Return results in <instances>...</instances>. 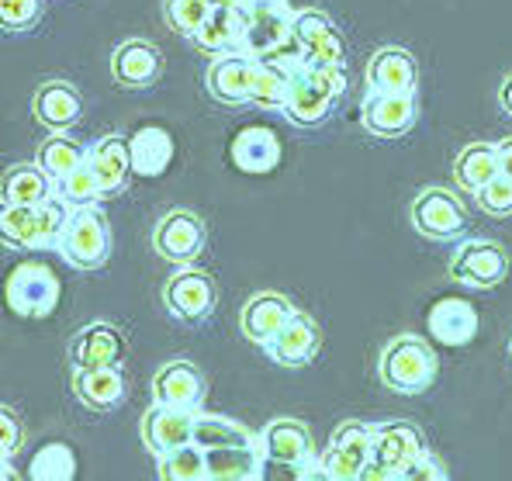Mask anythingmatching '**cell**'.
Wrapping results in <instances>:
<instances>
[{
    "mask_svg": "<svg viewBox=\"0 0 512 481\" xmlns=\"http://www.w3.org/2000/svg\"><path fill=\"white\" fill-rule=\"evenodd\" d=\"M440 374V357L433 343L423 340L419 333H398L384 343L378 357V378L388 392L395 395H423L433 388Z\"/></svg>",
    "mask_w": 512,
    "mask_h": 481,
    "instance_id": "cell-1",
    "label": "cell"
},
{
    "mask_svg": "<svg viewBox=\"0 0 512 481\" xmlns=\"http://www.w3.org/2000/svg\"><path fill=\"white\" fill-rule=\"evenodd\" d=\"M66 219H70V205L59 194L39 201V205H4L0 239L11 250H56Z\"/></svg>",
    "mask_w": 512,
    "mask_h": 481,
    "instance_id": "cell-2",
    "label": "cell"
},
{
    "mask_svg": "<svg viewBox=\"0 0 512 481\" xmlns=\"http://www.w3.org/2000/svg\"><path fill=\"white\" fill-rule=\"evenodd\" d=\"M56 253L70 263L73 270H101L111 260V225L108 215L97 205H80L70 208L63 232H59Z\"/></svg>",
    "mask_w": 512,
    "mask_h": 481,
    "instance_id": "cell-3",
    "label": "cell"
},
{
    "mask_svg": "<svg viewBox=\"0 0 512 481\" xmlns=\"http://www.w3.org/2000/svg\"><path fill=\"white\" fill-rule=\"evenodd\" d=\"M426 454V440L423 433L412 423H374V447H371V461L360 471V481H391L402 478L416 457Z\"/></svg>",
    "mask_w": 512,
    "mask_h": 481,
    "instance_id": "cell-4",
    "label": "cell"
},
{
    "mask_svg": "<svg viewBox=\"0 0 512 481\" xmlns=\"http://www.w3.org/2000/svg\"><path fill=\"white\" fill-rule=\"evenodd\" d=\"M59 295H63V284H59L56 270L39 260L18 263L4 284L7 308L21 319H49L59 305Z\"/></svg>",
    "mask_w": 512,
    "mask_h": 481,
    "instance_id": "cell-5",
    "label": "cell"
},
{
    "mask_svg": "<svg viewBox=\"0 0 512 481\" xmlns=\"http://www.w3.org/2000/svg\"><path fill=\"white\" fill-rule=\"evenodd\" d=\"M412 229L429 243H461L468 232V212L461 198L447 187H426L412 198L409 208Z\"/></svg>",
    "mask_w": 512,
    "mask_h": 481,
    "instance_id": "cell-6",
    "label": "cell"
},
{
    "mask_svg": "<svg viewBox=\"0 0 512 481\" xmlns=\"http://www.w3.org/2000/svg\"><path fill=\"white\" fill-rule=\"evenodd\" d=\"M260 450L267 464H295L301 478H322V461L315 454V437L301 419L277 416L260 430Z\"/></svg>",
    "mask_w": 512,
    "mask_h": 481,
    "instance_id": "cell-7",
    "label": "cell"
},
{
    "mask_svg": "<svg viewBox=\"0 0 512 481\" xmlns=\"http://www.w3.org/2000/svg\"><path fill=\"white\" fill-rule=\"evenodd\" d=\"M218 302V288H215V277L208 270L194 267V263H184L167 277L163 284V305L177 322H205L208 315L215 312Z\"/></svg>",
    "mask_w": 512,
    "mask_h": 481,
    "instance_id": "cell-8",
    "label": "cell"
},
{
    "mask_svg": "<svg viewBox=\"0 0 512 481\" xmlns=\"http://www.w3.org/2000/svg\"><path fill=\"white\" fill-rule=\"evenodd\" d=\"M336 101H340V94H336L319 73L301 63L291 70V84H288V97H284L281 115H284V122L295 125V129H319V125L333 115Z\"/></svg>",
    "mask_w": 512,
    "mask_h": 481,
    "instance_id": "cell-9",
    "label": "cell"
},
{
    "mask_svg": "<svg viewBox=\"0 0 512 481\" xmlns=\"http://www.w3.org/2000/svg\"><path fill=\"white\" fill-rule=\"evenodd\" d=\"M509 277V253L502 243L492 239H461L454 260H450V281L464 288H499Z\"/></svg>",
    "mask_w": 512,
    "mask_h": 481,
    "instance_id": "cell-10",
    "label": "cell"
},
{
    "mask_svg": "<svg viewBox=\"0 0 512 481\" xmlns=\"http://www.w3.org/2000/svg\"><path fill=\"white\" fill-rule=\"evenodd\" d=\"M374 447V423H360V419H346L336 426L333 440H329L322 461V478L329 481H360V471L371 461Z\"/></svg>",
    "mask_w": 512,
    "mask_h": 481,
    "instance_id": "cell-11",
    "label": "cell"
},
{
    "mask_svg": "<svg viewBox=\"0 0 512 481\" xmlns=\"http://www.w3.org/2000/svg\"><path fill=\"white\" fill-rule=\"evenodd\" d=\"M205 243H208V229L201 222V215H194L191 208H173L153 229L156 257L170 260L173 267L194 263L205 253Z\"/></svg>",
    "mask_w": 512,
    "mask_h": 481,
    "instance_id": "cell-12",
    "label": "cell"
},
{
    "mask_svg": "<svg viewBox=\"0 0 512 481\" xmlns=\"http://www.w3.org/2000/svg\"><path fill=\"white\" fill-rule=\"evenodd\" d=\"M201 409H184V405H167V402H153L146 409L139 423V437L142 447L153 457H163L177 447L194 443V423H198Z\"/></svg>",
    "mask_w": 512,
    "mask_h": 481,
    "instance_id": "cell-13",
    "label": "cell"
},
{
    "mask_svg": "<svg viewBox=\"0 0 512 481\" xmlns=\"http://www.w3.org/2000/svg\"><path fill=\"white\" fill-rule=\"evenodd\" d=\"M291 39L298 42V49L305 52V63L312 66H343V35L333 25L326 11L319 7H301L291 18Z\"/></svg>",
    "mask_w": 512,
    "mask_h": 481,
    "instance_id": "cell-14",
    "label": "cell"
},
{
    "mask_svg": "<svg viewBox=\"0 0 512 481\" xmlns=\"http://www.w3.org/2000/svg\"><path fill=\"white\" fill-rule=\"evenodd\" d=\"M360 122L378 139H402L419 122V97L416 94H384L371 90L360 104Z\"/></svg>",
    "mask_w": 512,
    "mask_h": 481,
    "instance_id": "cell-15",
    "label": "cell"
},
{
    "mask_svg": "<svg viewBox=\"0 0 512 481\" xmlns=\"http://www.w3.org/2000/svg\"><path fill=\"white\" fill-rule=\"evenodd\" d=\"M256 73V56L246 49H232L212 59L205 73V87L225 108H246L250 104V87Z\"/></svg>",
    "mask_w": 512,
    "mask_h": 481,
    "instance_id": "cell-16",
    "label": "cell"
},
{
    "mask_svg": "<svg viewBox=\"0 0 512 481\" xmlns=\"http://www.w3.org/2000/svg\"><path fill=\"white\" fill-rule=\"evenodd\" d=\"M291 11L288 0H270V4L243 7V49L253 52L256 59L270 56L291 39Z\"/></svg>",
    "mask_w": 512,
    "mask_h": 481,
    "instance_id": "cell-17",
    "label": "cell"
},
{
    "mask_svg": "<svg viewBox=\"0 0 512 481\" xmlns=\"http://www.w3.org/2000/svg\"><path fill=\"white\" fill-rule=\"evenodd\" d=\"M319 350H322V329H319V322L305 312L291 315L288 326L263 347V353H267L277 367H284V371H301V367H308L319 357Z\"/></svg>",
    "mask_w": 512,
    "mask_h": 481,
    "instance_id": "cell-18",
    "label": "cell"
},
{
    "mask_svg": "<svg viewBox=\"0 0 512 481\" xmlns=\"http://www.w3.org/2000/svg\"><path fill=\"white\" fill-rule=\"evenodd\" d=\"M66 360L70 367H115L125 360V333L111 322H90L77 329L66 343Z\"/></svg>",
    "mask_w": 512,
    "mask_h": 481,
    "instance_id": "cell-19",
    "label": "cell"
},
{
    "mask_svg": "<svg viewBox=\"0 0 512 481\" xmlns=\"http://www.w3.org/2000/svg\"><path fill=\"white\" fill-rule=\"evenodd\" d=\"M295 312L298 308L291 305V298L281 295V291H256L250 302L243 305V312H239V329H243L246 340L263 350L284 326H288V319Z\"/></svg>",
    "mask_w": 512,
    "mask_h": 481,
    "instance_id": "cell-20",
    "label": "cell"
},
{
    "mask_svg": "<svg viewBox=\"0 0 512 481\" xmlns=\"http://www.w3.org/2000/svg\"><path fill=\"white\" fill-rule=\"evenodd\" d=\"M163 73V52L149 39H125L111 52V77L115 84L142 90L153 87Z\"/></svg>",
    "mask_w": 512,
    "mask_h": 481,
    "instance_id": "cell-21",
    "label": "cell"
},
{
    "mask_svg": "<svg viewBox=\"0 0 512 481\" xmlns=\"http://www.w3.org/2000/svg\"><path fill=\"white\" fill-rule=\"evenodd\" d=\"M208 381L198 364L191 360H167L153 374V402L184 405V409H201L205 405Z\"/></svg>",
    "mask_w": 512,
    "mask_h": 481,
    "instance_id": "cell-22",
    "label": "cell"
},
{
    "mask_svg": "<svg viewBox=\"0 0 512 481\" xmlns=\"http://www.w3.org/2000/svg\"><path fill=\"white\" fill-rule=\"evenodd\" d=\"M367 90L384 94H416L419 90V66L416 56L398 45H384L367 59Z\"/></svg>",
    "mask_w": 512,
    "mask_h": 481,
    "instance_id": "cell-23",
    "label": "cell"
},
{
    "mask_svg": "<svg viewBox=\"0 0 512 481\" xmlns=\"http://www.w3.org/2000/svg\"><path fill=\"white\" fill-rule=\"evenodd\" d=\"M429 336L443 347H468V343L478 336L481 322H478V308H474L468 298H440L433 308H429Z\"/></svg>",
    "mask_w": 512,
    "mask_h": 481,
    "instance_id": "cell-24",
    "label": "cell"
},
{
    "mask_svg": "<svg viewBox=\"0 0 512 481\" xmlns=\"http://www.w3.org/2000/svg\"><path fill=\"white\" fill-rule=\"evenodd\" d=\"M32 111L49 132H70L84 115V97L66 80H45L32 97Z\"/></svg>",
    "mask_w": 512,
    "mask_h": 481,
    "instance_id": "cell-25",
    "label": "cell"
},
{
    "mask_svg": "<svg viewBox=\"0 0 512 481\" xmlns=\"http://www.w3.org/2000/svg\"><path fill=\"white\" fill-rule=\"evenodd\" d=\"M87 163L90 170L97 174L104 187V198H111V194H122L128 187V180L135 177L132 170V142L125 139V135H104V139H97L94 146L87 149Z\"/></svg>",
    "mask_w": 512,
    "mask_h": 481,
    "instance_id": "cell-26",
    "label": "cell"
},
{
    "mask_svg": "<svg viewBox=\"0 0 512 481\" xmlns=\"http://www.w3.org/2000/svg\"><path fill=\"white\" fill-rule=\"evenodd\" d=\"M73 395L80 405L94 412H111L125 402V374L122 364L115 367H77L73 371Z\"/></svg>",
    "mask_w": 512,
    "mask_h": 481,
    "instance_id": "cell-27",
    "label": "cell"
},
{
    "mask_svg": "<svg viewBox=\"0 0 512 481\" xmlns=\"http://www.w3.org/2000/svg\"><path fill=\"white\" fill-rule=\"evenodd\" d=\"M208 481H260L263 478V450L256 443H229V447H208Z\"/></svg>",
    "mask_w": 512,
    "mask_h": 481,
    "instance_id": "cell-28",
    "label": "cell"
},
{
    "mask_svg": "<svg viewBox=\"0 0 512 481\" xmlns=\"http://www.w3.org/2000/svg\"><path fill=\"white\" fill-rule=\"evenodd\" d=\"M232 163L243 174H270L281 163V139L263 125H250L232 139Z\"/></svg>",
    "mask_w": 512,
    "mask_h": 481,
    "instance_id": "cell-29",
    "label": "cell"
},
{
    "mask_svg": "<svg viewBox=\"0 0 512 481\" xmlns=\"http://www.w3.org/2000/svg\"><path fill=\"white\" fill-rule=\"evenodd\" d=\"M499 174L502 170H499V149H495V142H468L454 156V180L468 194L485 191Z\"/></svg>",
    "mask_w": 512,
    "mask_h": 481,
    "instance_id": "cell-30",
    "label": "cell"
},
{
    "mask_svg": "<svg viewBox=\"0 0 512 481\" xmlns=\"http://www.w3.org/2000/svg\"><path fill=\"white\" fill-rule=\"evenodd\" d=\"M0 194H4V205H39V201L56 194V180L45 174L39 160L14 163V167L4 170Z\"/></svg>",
    "mask_w": 512,
    "mask_h": 481,
    "instance_id": "cell-31",
    "label": "cell"
},
{
    "mask_svg": "<svg viewBox=\"0 0 512 481\" xmlns=\"http://www.w3.org/2000/svg\"><path fill=\"white\" fill-rule=\"evenodd\" d=\"M191 42L198 45L201 52H212V56L243 49V4L215 7Z\"/></svg>",
    "mask_w": 512,
    "mask_h": 481,
    "instance_id": "cell-32",
    "label": "cell"
},
{
    "mask_svg": "<svg viewBox=\"0 0 512 481\" xmlns=\"http://www.w3.org/2000/svg\"><path fill=\"white\" fill-rule=\"evenodd\" d=\"M132 170L135 177H163L173 163V135L160 125H146L132 135Z\"/></svg>",
    "mask_w": 512,
    "mask_h": 481,
    "instance_id": "cell-33",
    "label": "cell"
},
{
    "mask_svg": "<svg viewBox=\"0 0 512 481\" xmlns=\"http://www.w3.org/2000/svg\"><path fill=\"white\" fill-rule=\"evenodd\" d=\"M260 433H253L250 426H243L239 419L215 416V412H198V423H194V443L201 450L208 447H229V443H256Z\"/></svg>",
    "mask_w": 512,
    "mask_h": 481,
    "instance_id": "cell-34",
    "label": "cell"
},
{
    "mask_svg": "<svg viewBox=\"0 0 512 481\" xmlns=\"http://www.w3.org/2000/svg\"><path fill=\"white\" fill-rule=\"evenodd\" d=\"M35 160L42 163V170L49 174L52 180H63L66 174H73V170L80 167V163H87V149L80 146L73 135L66 132H52L49 139L39 146V156Z\"/></svg>",
    "mask_w": 512,
    "mask_h": 481,
    "instance_id": "cell-35",
    "label": "cell"
},
{
    "mask_svg": "<svg viewBox=\"0 0 512 481\" xmlns=\"http://www.w3.org/2000/svg\"><path fill=\"white\" fill-rule=\"evenodd\" d=\"M291 73L284 66L270 63V59H256V73H253V87H250V104L263 111H281L284 97H288Z\"/></svg>",
    "mask_w": 512,
    "mask_h": 481,
    "instance_id": "cell-36",
    "label": "cell"
},
{
    "mask_svg": "<svg viewBox=\"0 0 512 481\" xmlns=\"http://www.w3.org/2000/svg\"><path fill=\"white\" fill-rule=\"evenodd\" d=\"M156 475L163 481H208V457L198 443H187L156 457Z\"/></svg>",
    "mask_w": 512,
    "mask_h": 481,
    "instance_id": "cell-37",
    "label": "cell"
},
{
    "mask_svg": "<svg viewBox=\"0 0 512 481\" xmlns=\"http://www.w3.org/2000/svg\"><path fill=\"white\" fill-rule=\"evenodd\" d=\"M28 475L35 481H73L77 478V457L70 443H45L39 454L32 457Z\"/></svg>",
    "mask_w": 512,
    "mask_h": 481,
    "instance_id": "cell-38",
    "label": "cell"
},
{
    "mask_svg": "<svg viewBox=\"0 0 512 481\" xmlns=\"http://www.w3.org/2000/svg\"><path fill=\"white\" fill-rule=\"evenodd\" d=\"M212 11L215 7L208 0H163V25L184 39H194Z\"/></svg>",
    "mask_w": 512,
    "mask_h": 481,
    "instance_id": "cell-39",
    "label": "cell"
},
{
    "mask_svg": "<svg viewBox=\"0 0 512 481\" xmlns=\"http://www.w3.org/2000/svg\"><path fill=\"white\" fill-rule=\"evenodd\" d=\"M56 194L70 208L97 205V201H104V187H101V180H97L94 170H90V163H80L73 174H66L63 180H56Z\"/></svg>",
    "mask_w": 512,
    "mask_h": 481,
    "instance_id": "cell-40",
    "label": "cell"
},
{
    "mask_svg": "<svg viewBox=\"0 0 512 481\" xmlns=\"http://www.w3.org/2000/svg\"><path fill=\"white\" fill-rule=\"evenodd\" d=\"M45 14V0H0V25L7 32H32Z\"/></svg>",
    "mask_w": 512,
    "mask_h": 481,
    "instance_id": "cell-41",
    "label": "cell"
},
{
    "mask_svg": "<svg viewBox=\"0 0 512 481\" xmlns=\"http://www.w3.org/2000/svg\"><path fill=\"white\" fill-rule=\"evenodd\" d=\"M478 198V208L485 215H495V219H506V215H512V177L499 174L492 180V184L485 187V191L474 194Z\"/></svg>",
    "mask_w": 512,
    "mask_h": 481,
    "instance_id": "cell-42",
    "label": "cell"
},
{
    "mask_svg": "<svg viewBox=\"0 0 512 481\" xmlns=\"http://www.w3.org/2000/svg\"><path fill=\"white\" fill-rule=\"evenodd\" d=\"M21 443H25V423L11 405H0V457H18Z\"/></svg>",
    "mask_w": 512,
    "mask_h": 481,
    "instance_id": "cell-43",
    "label": "cell"
},
{
    "mask_svg": "<svg viewBox=\"0 0 512 481\" xmlns=\"http://www.w3.org/2000/svg\"><path fill=\"white\" fill-rule=\"evenodd\" d=\"M447 475H450L447 464H443L440 457L429 454V450H426L423 457H416V461H412L409 468H405L402 481H443Z\"/></svg>",
    "mask_w": 512,
    "mask_h": 481,
    "instance_id": "cell-44",
    "label": "cell"
},
{
    "mask_svg": "<svg viewBox=\"0 0 512 481\" xmlns=\"http://www.w3.org/2000/svg\"><path fill=\"white\" fill-rule=\"evenodd\" d=\"M495 149H499V170L506 177H512V135H506L502 142H495Z\"/></svg>",
    "mask_w": 512,
    "mask_h": 481,
    "instance_id": "cell-45",
    "label": "cell"
},
{
    "mask_svg": "<svg viewBox=\"0 0 512 481\" xmlns=\"http://www.w3.org/2000/svg\"><path fill=\"white\" fill-rule=\"evenodd\" d=\"M499 108L512 118V70L502 77V84H499Z\"/></svg>",
    "mask_w": 512,
    "mask_h": 481,
    "instance_id": "cell-46",
    "label": "cell"
},
{
    "mask_svg": "<svg viewBox=\"0 0 512 481\" xmlns=\"http://www.w3.org/2000/svg\"><path fill=\"white\" fill-rule=\"evenodd\" d=\"M212 7H229V4H239V0H208Z\"/></svg>",
    "mask_w": 512,
    "mask_h": 481,
    "instance_id": "cell-47",
    "label": "cell"
},
{
    "mask_svg": "<svg viewBox=\"0 0 512 481\" xmlns=\"http://www.w3.org/2000/svg\"><path fill=\"white\" fill-rule=\"evenodd\" d=\"M243 7H256V4H270V0H239Z\"/></svg>",
    "mask_w": 512,
    "mask_h": 481,
    "instance_id": "cell-48",
    "label": "cell"
},
{
    "mask_svg": "<svg viewBox=\"0 0 512 481\" xmlns=\"http://www.w3.org/2000/svg\"><path fill=\"white\" fill-rule=\"evenodd\" d=\"M509 360H512V340H509Z\"/></svg>",
    "mask_w": 512,
    "mask_h": 481,
    "instance_id": "cell-49",
    "label": "cell"
}]
</instances>
